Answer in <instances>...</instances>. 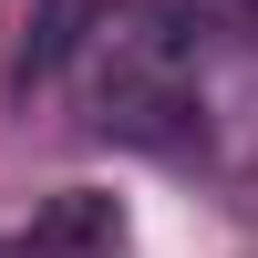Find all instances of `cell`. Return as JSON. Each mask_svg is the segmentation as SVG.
Returning a JSON list of instances; mask_svg holds the SVG:
<instances>
[{
	"label": "cell",
	"mask_w": 258,
	"mask_h": 258,
	"mask_svg": "<svg viewBox=\"0 0 258 258\" xmlns=\"http://www.w3.org/2000/svg\"><path fill=\"white\" fill-rule=\"evenodd\" d=\"M62 73L83 124L135 155L207 176L258 165V31L217 0H83Z\"/></svg>",
	"instance_id": "obj_1"
},
{
	"label": "cell",
	"mask_w": 258,
	"mask_h": 258,
	"mask_svg": "<svg viewBox=\"0 0 258 258\" xmlns=\"http://www.w3.org/2000/svg\"><path fill=\"white\" fill-rule=\"evenodd\" d=\"M11 258H135V227H124V207L103 197V186H62L52 207H41L21 238H0Z\"/></svg>",
	"instance_id": "obj_2"
}]
</instances>
